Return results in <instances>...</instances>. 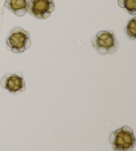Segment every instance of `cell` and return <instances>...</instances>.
<instances>
[{"label":"cell","instance_id":"6da1fadb","mask_svg":"<svg viewBox=\"0 0 136 151\" xmlns=\"http://www.w3.org/2000/svg\"><path fill=\"white\" fill-rule=\"evenodd\" d=\"M110 141L116 150H132L135 146L133 130L128 126H124L112 132Z\"/></svg>","mask_w":136,"mask_h":151},{"label":"cell","instance_id":"7a4b0ae2","mask_svg":"<svg viewBox=\"0 0 136 151\" xmlns=\"http://www.w3.org/2000/svg\"><path fill=\"white\" fill-rule=\"evenodd\" d=\"M93 47L101 55L112 54L116 51L118 42L112 32L101 31L92 37Z\"/></svg>","mask_w":136,"mask_h":151},{"label":"cell","instance_id":"3957f363","mask_svg":"<svg viewBox=\"0 0 136 151\" xmlns=\"http://www.w3.org/2000/svg\"><path fill=\"white\" fill-rule=\"evenodd\" d=\"M30 37L31 35L27 31L21 27H15L7 38V49L15 53L25 51L31 44Z\"/></svg>","mask_w":136,"mask_h":151},{"label":"cell","instance_id":"277c9868","mask_svg":"<svg viewBox=\"0 0 136 151\" xmlns=\"http://www.w3.org/2000/svg\"><path fill=\"white\" fill-rule=\"evenodd\" d=\"M54 9L53 0H29L27 4V12L39 19L49 17Z\"/></svg>","mask_w":136,"mask_h":151},{"label":"cell","instance_id":"5b68a950","mask_svg":"<svg viewBox=\"0 0 136 151\" xmlns=\"http://www.w3.org/2000/svg\"><path fill=\"white\" fill-rule=\"evenodd\" d=\"M0 84L12 94L17 95L26 88L23 78L17 74H7L0 81Z\"/></svg>","mask_w":136,"mask_h":151},{"label":"cell","instance_id":"8992f818","mask_svg":"<svg viewBox=\"0 0 136 151\" xmlns=\"http://www.w3.org/2000/svg\"><path fill=\"white\" fill-rule=\"evenodd\" d=\"M27 0H6L5 6L18 17H22L27 12Z\"/></svg>","mask_w":136,"mask_h":151},{"label":"cell","instance_id":"52a82bcc","mask_svg":"<svg viewBox=\"0 0 136 151\" xmlns=\"http://www.w3.org/2000/svg\"><path fill=\"white\" fill-rule=\"evenodd\" d=\"M118 6L131 15H136V0H117Z\"/></svg>","mask_w":136,"mask_h":151},{"label":"cell","instance_id":"ba28073f","mask_svg":"<svg viewBox=\"0 0 136 151\" xmlns=\"http://www.w3.org/2000/svg\"><path fill=\"white\" fill-rule=\"evenodd\" d=\"M126 33L130 40H135L136 36V17H134L127 23L126 27Z\"/></svg>","mask_w":136,"mask_h":151}]
</instances>
